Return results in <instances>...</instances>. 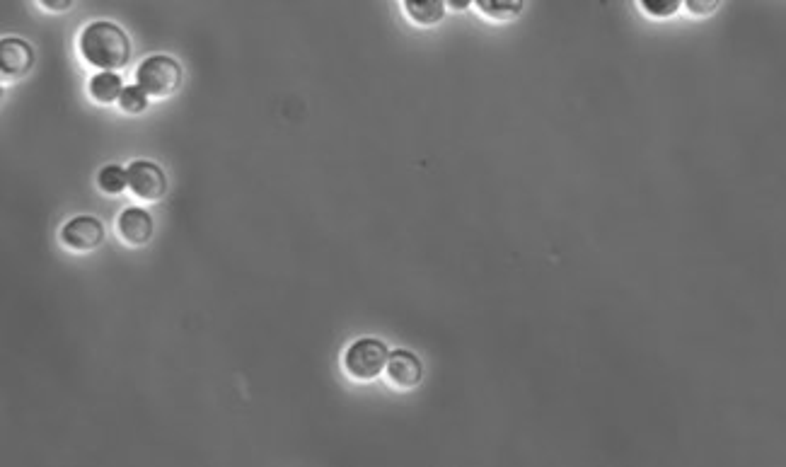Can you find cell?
I'll return each mask as SVG.
<instances>
[{"label":"cell","mask_w":786,"mask_h":467,"mask_svg":"<svg viewBox=\"0 0 786 467\" xmlns=\"http://www.w3.org/2000/svg\"><path fill=\"white\" fill-rule=\"evenodd\" d=\"M80 54L100 71H119L131 59V42L114 22H90L80 34Z\"/></svg>","instance_id":"1"},{"label":"cell","mask_w":786,"mask_h":467,"mask_svg":"<svg viewBox=\"0 0 786 467\" xmlns=\"http://www.w3.org/2000/svg\"><path fill=\"white\" fill-rule=\"evenodd\" d=\"M136 80V85H141L148 97L165 100V97L175 95L179 85H182V68H179V63L172 59V56H148V59L138 66Z\"/></svg>","instance_id":"2"},{"label":"cell","mask_w":786,"mask_h":467,"mask_svg":"<svg viewBox=\"0 0 786 467\" xmlns=\"http://www.w3.org/2000/svg\"><path fill=\"white\" fill-rule=\"evenodd\" d=\"M390 351L378 339H358L344 354V368L351 378L373 380L387 368Z\"/></svg>","instance_id":"3"},{"label":"cell","mask_w":786,"mask_h":467,"mask_svg":"<svg viewBox=\"0 0 786 467\" xmlns=\"http://www.w3.org/2000/svg\"><path fill=\"white\" fill-rule=\"evenodd\" d=\"M129 189L143 201H160L167 192V177L155 163L136 160L129 165Z\"/></svg>","instance_id":"4"},{"label":"cell","mask_w":786,"mask_h":467,"mask_svg":"<svg viewBox=\"0 0 786 467\" xmlns=\"http://www.w3.org/2000/svg\"><path fill=\"white\" fill-rule=\"evenodd\" d=\"M32 66L34 51L25 39L5 37L3 42H0V73H3L5 83L27 76V73L32 71Z\"/></svg>","instance_id":"5"},{"label":"cell","mask_w":786,"mask_h":467,"mask_svg":"<svg viewBox=\"0 0 786 467\" xmlns=\"http://www.w3.org/2000/svg\"><path fill=\"white\" fill-rule=\"evenodd\" d=\"M104 238V228L97 218L78 216L68 221L61 230V242L73 252H90L100 247Z\"/></svg>","instance_id":"6"},{"label":"cell","mask_w":786,"mask_h":467,"mask_svg":"<svg viewBox=\"0 0 786 467\" xmlns=\"http://www.w3.org/2000/svg\"><path fill=\"white\" fill-rule=\"evenodd\" d=\"M385 373L387 378H390V383L400 390L416 388V385L421 383V376H424L419 359H416L412 351H404V349L392 351L390 359H387Z\"/></svg>","instance_id":"7"},{"label":"cell","mask_w":786,"mask_h":467,"mask_svg":"<svg viewBox=\"0 0 786 467\" xmlns=\"http://www.w3.org/2000/svg\"><path fill=\"white\" fill-rule=\"evenodd\" d=\"M119 233L129 245H146L153 238V218L143 209H126L119 216Z\"/></svg>","instance_id":"8"},{"label":"cell","mask_w":786,"mask_h":467,"mask_svg":"<svg viewBox=\"0 0 786 467\" xmlns=\"http://www.w3.org/2000/svg\"><path fill=\"white\" fill-rule=\"evenodd\" d=\"M121 92H124V83H121L117 71H100L97 76L90 78V97L97 105L119 102Z\"/></svg>","instance_id":"9"},{"label":"cell","mask_w":786,"mask_h":467,"mask_svg":"<svg viewBox=\"0 0 786 467\" xmlns=\"http://www.w3.org/2000/svg\"><path fill=\"white\" fill-rule=\"evenodd\" d=\"M409 20L421 27L438 25L445 15V0H404Z\"/></svg>","instance_id":"10"},{"label":"cell","mask_w":786,"mask_h":467,"mask_svg":"<svg viewBox=\"0 0 786 467\" xmlns=\"http://www.w3.org/2000/svg\"><path fill=\"white\" fill-rule=\"evenodd\" d=\"M484 17L494 22H508L520 15L525 0H472Z\"/></svg>","instance_id":"11"},{"label":"cell","mask_w":786,"mask_h":467,"mask_svg":"<svg viewBox=\"0 0 786 467\" xmlns=\"http://www.w3.org/2000/svg\"><path fill=\"white\" fill-rule=\"evenodd\" d=\"M97 184H100V189L104 194H109V196L121 194L126 187H129V170H124V167H119V165L102 167L100 175H97Z\"/></svg>","instance_id":"12"},{"label":"cell","mask_w":786,"mask_h":467,"mask_svg":"<svg viewBox=\"0 0 786 467\" xmlns=\"http://www.w3.org/2000/svg\"><path fill=\"white\" fill-rule=\"evenodd\" d=\"M119 107L121 112L126 114H141L143 109L148 107V95L146 90L141 88V85H129V88H124L119 97Z\"/></svg>","instance_id":"13"},{"label":"cell","mask_w":786,"mask_h":467,"mask_svg":"<svg viewBox=\"0 0 786 467\" xmlns=\"http://www.w3.org/2000/svg\"><path fill=\"white\" fill-rule=\"evenodd\" d=\"M639 3L653 17H670L678 13L685 0H639Z\"/></svg>","instance_id":"14"},{"label":"cell","mask_w":786,"mask_h":467,"mask_svg":"<svg viewBox=\"0 0 786 467\" xmlns=\"http://www.w3.org/2000/svg\"><path fill=\"white\" fill-rule=\"evenodd\" d=\"M719 5H721V0H685V8L697 17L712 15Z\"/></svg>","instance_id":"15"},{"label":"cell","mask_w":786,"mask_h":467,"mask_svg":"<svg viewBox=\"0 0 786 467\" xmlns=\"http://www.w3.org/2000/svg\"><path fill=\"white\" fill-rule=\"evenodd\" d=\"M42 3L44 10H49V13H66V10H71L73 0H39Z\"/></svg>","instance_id":"16"},{"label":"cell","mask_w":786,"mask_h":467,"mask_svg":"<svg viewBox=\"0 0 786 467\" xmlns=\"http://www.w3.org/2000/svg\"><path fill=\"white\" fill-rule=\"evenodd\" d=\"M445 5H448L450 10H455V13H462V10L470 8L472 0H445Z\"/></svg>","instance_id":"17"}]
</instances>
